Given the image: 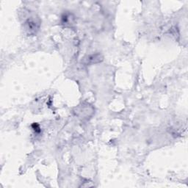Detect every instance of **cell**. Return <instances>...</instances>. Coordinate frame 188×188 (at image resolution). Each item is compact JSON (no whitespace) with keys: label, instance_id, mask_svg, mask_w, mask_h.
I'll use <instances>...</instances> for the list:
<instances>
[{"label":"cell","instance_id":"obj_1","mask_svg":"<svg viewBox=\"0 0 188 188\" xmlns=\"http://www.w3.org/2000/svg\"><path fill=\"white\" fill-rule=\"evenodd\" d=\"M27 25V29L29 31V33H35V31L38 29V26L36 22L33 20H29L28 22L26 23Z\"/></svg>","mask_w":188,"mask_h":188}]
</instances>
